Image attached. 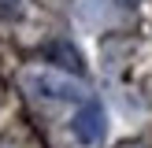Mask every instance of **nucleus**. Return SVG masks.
Masks as SVG:
<instances>
[{
    "label": "nucleus",
    "instance_id": "f257e3e1",
    "mask_svg": "<svg viewBox=\"0 0 152 148\" xmlns=\"http://www.w3.org/2000/svg\"><path fill=\"white\" fill-rule=\"evenodd\" d=\"M71 133H74V141L86 144V148L100 144V137H104V107L93 104V100H86L74 111V118H71Z\"/></svg>",
    "mask_w": 152,
    "mask_h": 148
},
{
    "label": "nucleus",
    "instance_id": "f03ea898",
    "mask_svg": "<svg viewBox=\"0 0 152 148\" xmlns=\"http://www.w3.org/2000/svg\"><path fill=\"white\" fill-rule=\"evenodd\" d=\"M34 89L41 96H48V100H82V89L78 85H71V81H63V78H52V74H37Z\"/></svg>",
    "mask_w": 152,
    "mask_h": 148
},
{
    "label": "nucleus",
    "instance_id": "7ed1b4c3",
    "mask_svg": "<svg viewBox=\"0 0 152 148\" xmlns=\"http://www.w3.org/2000/svg\"><path fill=\"white\" fill-rule=\"evenodd\" d=\"M45 56H48V59H63L59 67H71V70H82V59H78V52H74L71 44H48V48H45Z\"/></svg>",
    "mask_w": 152,
    "mask_h": 148
}]
</instances>
